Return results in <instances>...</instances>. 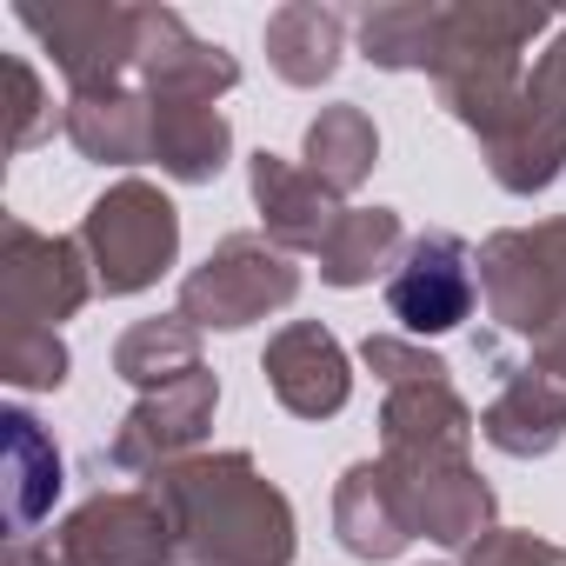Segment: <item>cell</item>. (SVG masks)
I'll list each match as a JSON object with an SVG mask.
<instances>
[{
  "label": "cell",
  "instance_id": "cell-1",
  "mask_svg": "<svg viewBox=\"0 0 566 566\" xmlns=\"http://www.w3.org/2000/svg\"><path fill=\"white\" fill-rule=\"evenodd\" d=\"M394 314L400 321H413V327H453L460 314H467V280H460V266L453 260H413L400 280H394Z\"/></svg>",
  "mask_w": 566,
  "mask_h": 566
}]
</instances>
